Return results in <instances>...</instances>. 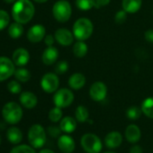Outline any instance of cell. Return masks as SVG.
<instances>
[{"instance_id":"3","label":"cell","mask_w":153,"mask_h":153,"mask_svg":"<svg viewBox=\"0 0 153 153\" xmlns=\"http://www.w3.org/2000/svg\"><path fill=\"white\" fill-rule=\"evenodd\" d=\"M2 116L7 123L16 124L23 117L22 107L16 102H8L3 106Z\"/></svg>"},{"instance_id":"17","label":"cell","mask_w":153,"mask_h":153,"mask_svg":"<svg viewBox=\"0 0 153 153\" xmlns=\"http://www.w3.org/2000/svg\"><path fill=\"white\" fill-rule=\"evenodd\" d=\"M105 142L107 148L109 149H115L119 147L123 142V136L119 131H111L109 132L105 138Z\"/></svg>"},{"instance_id":"2","label":"cell","mask_w":153,"mask_h":153,"mask_svg":"<svg viewBox=\"0 0 153 153\" xmlns=\"http://www.w3.org/2000/svg\"><path fill=\"white\" fill-rule=\"evenodd\" d=\"M73 34L78 41H86L90 38L94 31L92 22L88 18H79L73 25Z\"/></svg>"},{"instance_id":"28","label":"cell","mask_w":153,"mask_h":153,"mask_svg":"<svg viewBox=\"0 0 153 153\" xmlns=\"http://www.w3.org/2000/svg\"><path fill=\"white\" fill-rule=\"evenodd\" d=\"M96 0H76V7L81 11H88L95 7Z\"/></svg>"},{"instance_id":"10","label":"cell","mask_w":153,"mask_h":153,"mask_svg":"<svg viewBox=\"0 0 153 153\" xmlns=\"http://www.w3.org/2000/svg\"><path fill=\"white\" fill-rule=\"evenodd\" d=\"M90 97L96 102H101L105 99L107 95V87L101 81L95 82L89 89Z\"/></svg>"},{"instance_id":"26","label":"cell","mask_w":153,"mask_h":153,"mask_svg":"<svg viewBox=\"0 0 153 153\" xmlns=\"http://www.w3.org/2000/svg\"><path fill=\"white\" fill-rule=\"evenodd\" d=\"M141 111L147 117L153 119V97H148L143 100Z\"/></svg>"},{"instance_id":"13","label":"cell","mask_w":153,"mask_h":153,"mask_svg":"<svg viewBox=\"0 0 153 153\" xmlns=\"http://www.w3.org/2000/svg\"><path fill=\"white\" fill-rule=\"evenodd\" d=\"M12 60L14 61L16 66L24 67L25 66L30 60V54L28 51L25 48H18L16 49L12 55Z\"/></svg>"},{"instance_id":"19","label":"cell","mask_w":153,"mask_h":153,"mask_svg":"<svg viewBox=\"0 0 153 153\" xmlns=\"http://www.w3.org/2000/svg\"><path fill=\"white\" fill-rule=\"evenodd\" d=\"M140 136H141V132L137 125L130 124L127 126L125 130V137L130 143H136L140 139Z\"/></svg>"},{"instance_id":"23","label":"cell","mask_w":153,"mask_h":153,"mask_svg":"<svg viewBox=\"0 0 153 153\" xmlns=\"http://www.w3.org/2000/svg\"><path fill=\"white\" fill-rule=\"evenodd\" d=\"M24 33V26L22 24L14 22L9 25L8 27V35L12 39H19Z\"/></svg>"},{"instance_id":"36","label":"cell","mask_w":153,"mask_h":153,"mask_svg":"<svg viewBox=\"0 0 153 153\" xmlns=\"http://www.w3.org/2000/svg\"><path fill=\"white\" fill-rule=\"evenodd\" d=\"M61 131H61L60 127L54 126V125H51V126H49V127H48V133H49L51 137H53V138L59 137Z\"/></svg>"},{"instance_id":"1","label":"cell","mask_w":153,"mask_h":153,"mask_svg":"<svg viewBox=\"0 0 153 153\" xmlns=\"http://www.w3.org/2000/svg\"><path fill=\"white\" fill-rule=\"evenodd\" d=\"M35 13V8L30 0H17L12 8V17L15 22L25 25L29 23Z\"/></svg>"},{"instance_id":"32","label":"cell","mask_w":153,"mask_h":153,"mask_svg":"<svg viewBox=\"0 0 153 153\" xmlns=\"http://www.w3.org/2000/svg\"><path fill=\"white\" fill-rule=\"evenodd\" d=\"M7 89L10 93L17 95V94L21 93L22 87H21V84L18 80H11L7 84Z\"/></svg>"},{"instance_id":"6","label":"cell","mask_w":153,"mask_h":153,"mask_svg":"<svg viewBox=\"0 0 153 153\" xmlns=\"http://www.w3.org/2000/svg\"><path fill=\"white\" fill-rule=\"evenodd\" d=\"M81 146L88 153H100L102 150V141L99 137L94 133H86L80 140Z\"/></svg>"},{"instance_id":"16","label":"cell","mask_w":153,"mask_h":153,"mask_svg":"<svg viewBox=\"0 0 153 153\" xmlns=\"http://www.w3.org/2000/svg\"><path fill=\"white\" fill-rule=\"evenodd\" d=\"M58 57H59L58 49L55 48L54 46H49L43 51L42 55V60L45 65L51 66L57 61Z\"/></svg>"},{"instance_id":"37","label":"cell","mask_w":153,"mask_h":153,"mask_svg":"<svg viewBox=\"0 0 153 153\" xmlns=\"http://www.w3.org/2000/svg\"><path fill=\"white\" fill-rule=\"evenodd\" d=\"M55 41H56V40H55V37H54L53 35H51V34H48V35H46V36L44 37V42H45V44L47 45V47H49V46H53V43H54Z\"/></svg>"},{"instance_id":"33","label":"cell","mask_w":153,"mask_h":153,"mask_svg":"<svg viewBox=\"0 0 153 153\" xmlns=\"http://www.w3.org/2000/svg\"><path fill=\"white\" fill-rule=\"evenodd\" d=\"M10 153H36L33 149V147L28 145H19L15 147Z\"/></svg>"},{"instance_id":"35","label":"cell","mask_w":153,"mask_h":153,"mask_svg":"<svg viewBox=\"0 0 153 153\" xmlns=\"http://www.w3.org/2000/svg\"><path fill=\"white\" fill-rule=\"evenodd\" d=\"M127 12H125L123 9L118 11L115 16H114V22L118 25H122L123 23H125L126 19H127Z\"/></svg>"},{"instance_id":"14","label":"cell","mask_w":153,"mask_h":153,"mask_svg":"<svg viewBox=\"0 0 153 153\" xmlns=\"http://www.w3.org/2000/svg\"><path fill=\"white\" fill-rule=\"evenodd\" d=\"M58 146L63 153H72L75 149V140L69 135H60L58 140Z\"/></svg>"},{"instance_id":"9","label":"cell","mask_w":153,"mask_h":153,"mask_svg":"<svg viewBox=\"0 0 153 153\" xmlns=\"http://www.w3.org/2000/svg\"><path fill=\"white\" fill-rule=\"evenodd\" d=\"M59 86V79L56 73H46L41 80V87L46 93H54L58 90Z\"/></svg>"},{"instance_id":"44","label":"cell","mask_w":153,"mask_h":153,"mask_svg":"<svg viewBox=\"0 0 153 153\" xmlns=\"http://www.w3.org/2000/svg\"><path fill=\"white\" fill-rule=\"evenodd\" d=\"M104 153H115L114 151H106V152H104Z\"/></svg>"},{"instance_id":"12","label":"cell","mask_w":153,"mask_h":153,"mask_svg":"<svg viewBox=\"0 0 153 153\" xmlns=\"http://www.w3.org/2000/svg\"><path fill=\"white\" fill-rule=\"evenodd\" d=\"M56 42L61 46H69L73 43L74 34L67 28H59L55 32L54 34Z\"/></svg>"},{"instance_id":"22","label":"cell","mask_w":153,"mask_h":153,"mask_svg":"<svg viewBox=\"0 0 153 153\" xmlns=\"http://www.w3.org/2000/svg\"><path fill=\"white\" fill-rule=\"evenodd\" d=\"M7 140L13 144H18L23 140V133L17 127H10L7 132Z\"/></svg>"},{"instance_id":"5","label":"cell","mask_w":153,"mask_h":153,"mask_svg":"<svg viewBox=\"0 0 153 153\" xmlns=\"http://www.w3.org/2000/svg\"><path fill=\"white\" fill-rule=\"evenodd\" d=\"M28 140L34 149L42 148L46 141V132L40 124H33L28 131Z\"/></svg>"},{"instance_id":"7","label":"cell","mask_w":153,"mask_h":153,"mask_svg":"<svg viewBox=\"0 0 153 153\" xmlns=\"http://www.w3.org/2000/svg\"><path fill=\"white\" fill-rule=\"evenodd\" d=\"M74 101V95L71 90L68 88H60L55 92L53 96L54 105L59 108L69 106Z\"/></svg>"},{"instance_id":"24","label":"cell","mask_w":153,"mask_h":153,"mask_svg":"<svg viewBox=\"0 0 153 153\" xmlns=\"http://www.w3.org/2000/svg\"><path fill=\"white\" fill-rule=\"evenodd\" d=\"M73 53L76 57L78 58H83L87 55L88 47L85 43L84 41H78L74 45H73Z\"/></svg>"},{"instance_id":"38","label":"cell","mask_w":153,"mask_h":153,"mask_svg":"<svg viewBox=\"0 0 153 153\" xmlns=\"http://www.w3.org/2000/svg\"><path fill=\"white\" fill-rule=\"evenodd\" d=\"M145 40L150 43H153V29H149L144 33Z\"/></svg>"},{"instance_id":"27","label":"cell","mask_w":153,"mask_h":153,"mask_svg":"<svg viewBox=\"0 0 153 153\" xmlns=\"http://www.w3.org/2000/svg\"><path fill=\"white\" fill-rule=\"evenodd\" d=\"M75 116H76V120L79 123L87 122L89 117V113H88V108L85 107L84 105H79L76 109Z\"/></svg>"},{"instance_id":"39","label":"cell","mask_w":153,"mask_h":153,"mask_svg":"<svg viewBox=\"0 0 153 153\" xmlns=\"http://www.w3.org/2000/svg\"><path fill=\"white\" fill-rule=\"evenodd\" d=\"M110 1H111V0H96L95 7L96 8H100V7H105L110 3Z\"/></svg>"},{"instance_id":"31","label":"cell","mask_w":153,"mask_h":153,"mask_svg":"<svg viewBox=\"0 0 153 153\" xmlns=\"http://www.w3.org/2000/svg\"><path fill=\"white\" fill-rule=\"evenodd\" d=\"M10 23V16L5 10L0 9V31H3L9 25Z\"/></svg>"},{"instance_id":"34","label":"cell","mask_w":153,"mask_h":153,"mask_svg":"<svg viewBox=\"0 0 153 153\" xmlns=\"http://www.w3.org/2000/svg\"><path fill=\"white\" fill-rule=\"evenodd\" d=\"M68 70V63L65 60L59 61L55 66V73L57 75H62Z\"/></svg>"},{"instance_id":"20","label":"cell","mask_w":153,"mask_h":153,"mask_svg":"<svg viewBox=\"0 0 153 153\" xmlns=\"http://www.w3.org/2000/svg\"><path fill=\"white\" fill-rule=\"evenodd\" d=\"M142 5V0H123L122 2V7L123 9L129 13V14H134L138 12Z\"/></svg>"},{"instance_id":"42","label":"cell","mask_w":153,"mask_h":153,"mask_svg":"<svg viewBox=\"0 0 153 153\" xmlns=\"http://www.w3.org/2000/svg\"><path fill=\"white\" fill-rule=\"evenodd\" d=\"M3 1L7 4H15L17 0H3Z\"/></svg>"},{"instance_id":"25","label":"cell","mask_w":153,"mask_h":153,"mask_svg":"<svg viewBox=\"0 0 153 153\" xmlns=\"http://www.w3.org/2000/svg\"><path fill=\"white\" fill-rule=\"evenodd\" d=\"M14 76H15V78H16V80H18L19 82H23V83L29 81L30 79H31L30 71L27 68H24V67H19L18 68H16V71H15Z\"/></svg>"},{"instance_id":"4","label":"cell","mask_w":153,"mask_h":153,"mask_svg":"<svg viewBox=\"0 0 153 153\" xmlns=\"http://www.w3.org/2000/svg\"><path fill=\"white\" fill-rule=\"evenodd\" d=\"M72 14L71 5L67 0H59L52 7V15L59 23H66L69 20Z\"/></svg>"},{"instance_id":"45","label":"cell","mask_w":153,"mask_h":153,"mask_svg":"<svg viewBox=\"0 0 153 153\" xmlns=\"http://www.w3.org/2000/svg\"><path fill=\"white\" fill-rule=\"evenodd\" d=\"M0 144H1V136H0Z\"/></svg>"},{"instance_id":"30","label":"cell","mask_w":153,"mask_h":153,"mask_svg":"<svg viewBox=\"0 0 153 153\" xmlns=\"http://www.w3.org/2000/svg\"><path fill=\"white\" fill-rule=\"evenodd\" d=\"M62 118V111L61 108L55 106L54 108L51 109V111L49 112V119L53 122V123H57L59 121H60Z\"/></svg>"},{"instance_id":"40","label":"cell","mask_w":153,"mask_h":153,"mask_svg":"<svg viewBox=\"0 0 153 153\" xmlns=\"http://www.w3.org/2000/svg\"><path fill=\"white\" fill-rule=\"evenodd\" d=\"M142 152H143L142 151V149L139 145H134L130 149V153H142Z\"/></svg>"},{"instance_id":"21","label":"cell","mask_w":153,"mask_h":153,"mask_svg":"<svg viewBox=\"0 0 153 153\" xmlns=\"http://www.w3.org/2000/svg\"><path fill=\"white\" fill-rule=\"evenodd\" d=\"M59 127L63 132L71 133L76 128V121L71 116H66L60 120Z\"/></svg>"},{"instance_id":"11","label":"cell","mask_w":153,"mask_h":153,"mask_svg":"<svg viewBox=\"0 0 153 153\" xmlns=\"http://www.w3.org/2000/svg\"><path fill=\"white\" fill-rule=\"evenodd\" d=\"M46 36V29L42 25H33L27 32V39L33 42L37 43L44 40Z\"/></svg>"},{"instance_id":"18","label":"cell","mask_w":153,"mask_h":153,"mask_svg":"<svg viewBox=\"0 0 153 153\" xmlns=\"http://www.w3.org/2000/svg\"><path fill=\"white\" fill-rule=\"evenodd\" d=\"M86 84V76L82 73H75L68 79V86L74 90L81 89Z\"/></svg>"},{"instance_id":"15","label":"cell","mask_w":153,"mask_h":153,"mask_svg":"<svg viewBox=\"0 0 153 153\" xmlns=\"http://www.w3.org/2000/svg\"><path fill=\"white\" fill-rule=\"evenodd\" d=\"M19 100H20L21 105L27 109L34 108L38 103V98L35 96V94L30 91H25V92L21 93Z\"/></svg>"},{"instance_id":"41","label":"cell","mask_w":153,"mask_h":153,"mask_svg":"<svg viewBox=\"0 0 153 153\" xmlns=\"http://www.w3.org/2000/svg\"><path fill=\"white\" fill-rule=\"evenodd\" d=\"M39 153H54L52 150L51 149H42Z\"/></svg>"},{"instance_id":"29","label":"cell","mask_w":153,"mask_h":153,"mask_svg":"<svg viewBox=\"0 0 153 153\" xmlns=\"http://www.w3.org/2000/svg\"><path fill=\"white\" fill-rule=\"evenodd\" d=\"M141 114H142L141 108H139L137 106H131L126 111L127 118L130 119V120H132V121H135V120L139 119L140 117Z\"/></svg>"},{"instance_id":"43","label":"cell","mask_w":153,"mask_h":153,"mask_svg":"<svg viewBox=\"0 0 153 153\" xmlns=\"http://www.w3.org/2000/svg\"><path fill=\"white\" fill-rule=\"evenodd\" d=\"M33 1L36 3H39V4H42V3H46L48 0H33Z\"/></svg>"},{"instance_id":"8","label":"cell","mask_w":153,"mask_h":153,"mask_svg":"<svg viewBox=\"0 0 153 153\" xmlns=\"http://www.w3.org/2000/svg\"><path fill=\"white\" fill-rule=\"evenodd\" d=\"M16 65L14 61L6 56H0V82H3L15 74Z\"/></svg>"}]
</instances>
